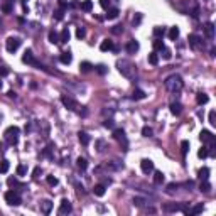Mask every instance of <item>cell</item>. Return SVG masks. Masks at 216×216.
<instances>
[{
	"label": "cell",
	"mask_w": 216,
	"mask_h": 216,
	"mask_svg": "<svg viewBox=\"0 0 216 216\" xmlns=\"http://www.w3.org/2000/svg\"><path fill=\"white\" fill-rule=\"evenodd\" d=\"M164 85H165V88L174 95H177L182 88H184V81H182V78L179 74H171V76H167L165 81H164Z\"/></svg>",
	"instance_id": "6da1fadb"
},
{
	"label": "cell",
	"mask_w": 216,
	"mask_h": 216,
	"mask_svg": "<svg viewBox=\"0 0 216 216\" xmlns=\"http://www.w3.org/2000/svg\"><path fill=\"white\" fill-rule=\"evenodd\" d=\"M117 68H118V71L123 74L125 78H134V74H135V64L132 63V61H128V59H120L117 61Z\"/></svg>",
	"instance_id": "7a4b0ae2"
},
{
	"label": "cell",
	"mask_w": 216,
	"mask_h": 216,
	"mask_svg": "<svg viewBox=\"0 0 216 216\" xmlns=\"http://www.w3.org/2000/svg\"><path fill=\"white\" fill-rule=\"evenodd\" d=\"M19 134H20V128H19V127H15V125L7 128L5 134H3V135H5L7 144H9V145H15V144H17V140H19Z\"/></svg>",
	"instance_id": "3957f363"
},
{
	"label": "cell",
	"mask_w": 216,
	"mask_h": 216,
	"mask_svg": "<svg viewBox=\"0 0 216 216\" xmlns=\"http://www.w3.org/2000/svg\"><path fill=\"white\" fill-rule=\"evenodd\" d=\"M3 198H5V201L9 203L10 206H19L20 203H22V198L19 196V193H17V191H7V193H5V196H3Z\"/></svg>",
	"instance_id": "277c9868"
},
{
	"label": "cell",
	"mask_w": 216,
	"mask_h": 216,
	"mask_svg": "<svg viewBox=\"0 0 216 216\" xmlns=\"http://www.w3.org/2000/svg\"><path fill=\"white\" fill-rule=\"evenodd\" d=\"M22 61H24V63H26V64L37 66V68H39V69H46L42 64H39V63H37V61H36V57H34V54H32V51H31V49H27V51L24 52V56H22Z\"/></svg>",
	"instance_id": "5b68a950"
},
{
	"label": "cell",
	"mask_w": 216,
	"mask_h": 216,
	"mask_svg": "<svg viewBox=\"0 0 216 216\" xmlns=\"http://www.w3.org/2000/svg\"><path fill=\"white\" fill-rule=\"evenodd\" d=\"M113 139H117L120 144H123V150H127V149H128L127 135H125V130H123V128H115V130H113Z\"/></svg>",
	"instance_id": "8992f818"
},
{
	"label": "cell",
	"mask_w": 216,
	"mask_h": 216,
	"mask_svg": "<svg viewBox=\"0 0 216 216\" xmlns=\"http://www.w3.org/2000/svg\"><path fill=\"white\" fill-rule=\"evenodd\" d=\"M20 44H22V41H20L19 37H9L7 42H5V47H7L9 52H15L20 47Z\"/></svg>",
	"instance_id": "52a82bcc"
},
{
	"label": "cell",
	"mask_w": 216,
	"mask_h": 216,
	"mask_svg": "<svg viewBox=\"0 0 216 216\" xmlns=\"http://www.w3.org/2000/svg\"><path fill=\"white\" fill-rule=\"evenodd\" d=\"M199 139H201L203 144H209V147L214 149V135L211 134L209 130H203L201 134H199Z\"/></svg>",
	"instance_id": "ba28073f"
},
{
	"label": "cell",
	"mask_w": 216,
	"mask_h": 216,
	"mask_svg": "<svg viewBox=\"0 0 216 216\" xmlns=\"http://www.w3.org/2000/svg\"><path fill=\"white\" fill-rule=\"evenodd\" d=\"M61 101H63V105L68 108V110H71V111H74V110H78V101L76 100H73L71 96H61Z\"/></svg>",
	"instance_id": "9c48e42d"
},
{
	"label": "cell",
	"mask_w": 216,
	"mask_h": 216,
	"mask_svg": "<svg viewBox=\"0 0 216 216\" xmlns=\"http://www.w3.org/2000/svg\"><path fill=\"white\" fill-rule=\"evenodd\" d=\"M73 211V206H71V203L68 201V199H63L61 201V206H59V209H57V214H61V216H64V214H69Z\"/></svg>",
	"instance_id": "30bf717a"
},
{
	"label": "cell",
	"mask_w": 216,
	"mask_h": 216,
	"mask_svg": "<svg viewBox=\"0 0 216 216\" xmlns=\"http://www.w3.org/2000/svg\"><path fill=\"white\" fill-rule=\"evenodd\" d=\"M140 169H142L144 174L154 172V162L150 159H142V162H140Z\"/></svg>",
	"instance_id": "8fae6325"
},
{
	"label": "cell",
	"mask_w": 216,
	"mask_h": 216,
	"mask_svg": "<svg viewBox=\"0 0 216 216\" xmlns=\"http://www.w3.org/2000/svg\"><path fill=\"white\" fill-rule=\"evenodd\" d=\"M189 46L193 49H199L203 46V41H201V37L196 36V34H191L189 36Z\"/></svg>",
	"instance_id": "7c38bea8"
},
{
	"label": "cell",
	"mask_w": 216,
	"mask_h": 216,
	"mask_svg": "<svg viewBox=\"0 0 216 216\" xmlns=\"http://www.w3.org/2000/svg\"><path fill=\"white\" fill-rule=\"evenodd\" d=\"M100 51H103V52H106V51H113V41H110V39L101 41V44H100Z\"/></svg>",
	"instance_id": "4fadbf2b"
},
{
	"label": "cell",
	"mask_w": 216,
	"mask_h": 216,
	"mask_svg": "<svg viewBox=\"0 0 216 216\" xmlns=\"http://www.w3.org/2000/svg\"><path fill=\"white\" fill-rule=\"evenodd\" d=\"M139 42H137L135 39H132V41H128V44H127V52L128 54H135L137 51H139Z\"/></svg>",
	"instance_id": "5bb4252c"
},
{
	"label": "cell",
	"mask_w": 216,
	"mask_h": 216,
	"mask_svg": "<svg viewBox=\"0 0 216 216\" xmlns=\"http://www.w3.org/2000/svg\"><path fill=\"white\" fill-rule=\"evenodd\" d=\"M203 209H204V206H203V203H199V204H196L194 208H188V211H186V214L188 216H194V214H199V213H203Z\"/></svg>",
	"instance_id": "9a60e30c"
},
{
	"label": "cell",
	"mask_w": 216,
	"mask_h": 216,
	"mask_svg": "<svg viewBox=\"0 0 216 216\" xmlns=\"http://www.w3.org/2000/svg\"><path fill=\"white\" fill-rule=\"evenodd\" d=\"M169 108H171V113L176 115V117H177V115H181V111H182V105L179 101H172L171 105H169Z\"/></svg>",
	"instance_id": "2e32d148"
},
{
	"label": "cell",
	"mask_w": 216,
	"mask_h": 216,
	"mask_svg": "<svg viewBox=\"0 0 216 216\" xmlns=\"http://www.w3.org/2000/svg\"><path fill=\"white\" fill-rule=\"evenodd\" d=\"M204 34H206V37H209V39H213V37H214V26H213V22H206Z\"/></svg>",
	"instance_id": "e0dca14e"
},
{
	"label": "cell",
	"mask_w": 216,
	"mask_h": 216,
	"mask_svg": "<svg viewBox=\"0 0 216 216\" xmlns=\"http://www.w3.org/2000/svg\"><path fill=\"white\" fill-rule=\"evenodd\" d=\"M59 61L63 64H69L73 61V56H71V52L69 51H66V52H61V56H59Z\"/></svg>",
	"instance_id": "ac0fdd59"
},
{
	"label": "cell",
	"mask_w": 216,
	"mask_h": 216,
	"mask_svg": "<svg viewBox=\"0 0 216 216\" xmlns=\"http://www.w3.org/2000/svg\"><path fill=\"white\" fill-rule=\"evenodd\" d=\"M52 209V203L51 201H42L41 203V211H42L44 214H49Z\"/></svg>",
	"instance_id": "d6986e66"
},
{
	"label": "cell",
	"mask_w": 216,
	"mask_h": 216,
	"mask_svg": "<svg viewBox=\"0 0 216 216\" xmlns=\"http://www.w3.org/2000/svg\"><path fill=\"white\" fill-rule=\"evenodd\" d=\"M91 69H93V64L91 63H88V61H83V63L80 64V71L85 74V73H90Z\"/></svg>",
	"instance_id": "ffe728a7"
},
{
	"label": "cell",
	"mask_w": 216,
	"mask_h": 216,
	"mask_svg": "<svg viewBox=\"0 0 216 216\" xmlns=\"http://www.w3.org/2000/svg\"><path fill=\"white\" fill-rule=\"evenodd\" d=\"M78 139H80V142L83 144V145H88L90 144V135L86 134V132H80V134H78Z\"/></svg>",
	"instance_id": "44dd1931"
},
{
	"label": "cell",
	"mask_w": 216,
	"mask_h": 216,
	"mask_svg": "<svg viewBox=\"0 0 216 216\" xmlns=\"http://www.w3.org/2000/svg\"><path fill=\"white\" fill-rule=\"evenodd\" d=\"M91 9H93V2H91V0H83L81 2V10L83 12H91Z\"/></svg>",
	"instance_id": "7402d4cb"
},
{
	"label": "cell",
	"mask_w": 216,
	"mask_h": 216,
	"mask_svg": "<svg viewBox=\"0 0 216 216\" xmlns=\"http://www.w3.org/2000/svg\"><path fill=\"white\" fill-rule=\"evenodd\" d=\"M149 63H150L152 66H157V64H159V54H157L155 51L149 54Z\"/></svg>",
	"instance_id": "603a6c76"
},
{
	"label": "cell",
	"mask_w": 216,
	"mask_h": 216,
	"mask_svg": "<svg viewBox=\"0 0 216 216\" xmlns=\"http://www.w3.org/2000/svg\"><path fill=\"white\" fill-rule=\"evenodd\" d=\"M49 42L51 44H57L59 42V34L56 31H49Z\"/></svg>",
	"instance_id": "cb8c5ba5"
},
{
	"label": "cell",
	"mask_w": 216,
	"mask_h": 216,
	"mask_svg": "<svg viewBox=\"0 0 216 216\" xmlns=\"http://www.w3.org/2000/svg\"><path fill=\"white\" fill-rule=\"evenodd\" d=\"M164 174H162L160 171H155L154 172V182H155V184H162V182H164Z\"/></svg>",
	"instance_id": "d4e9b609"
},
{
	"label": "cell",
	"mask_w": 216,
	"mask_h": 216,
	"mask_svg": "<svg viewBox=\"0 0 216 216\" xmlns=\"http://www.w3.org/2000/svg\"><path fill=\"white\" fill-rule=\"evenodd\" d=\"M69 41V29L66 27V29H63V32L59 34V42H68Z\"/></svg>",
	"instance_id": "484cf974"
},
{
	"label": "cell",
	"mask_w": 216,
	"mask_h": 216,
	"mask_svg": "<svg viewBox=\"0 0 216 216\" xmlns=\"http://www.w3.org/2000/svg\"><path fill=\"white\" fill-rule=\"evenodd\" d=\"M93 193H95V196H103L105 194V184H96Z\"/></svg>",
	"instance_id": "4316f807"
},
{
	"label": "cell",
	"mask_w": 216,
	"mask_h": 216,
	"mask_svg": "<svg viewBox=\"0 0 216 216\" xmlns=\"http://www.w3.org/2000/svg\"><path fill=\"white\" fill-rule=\"evenodd\" d=\"M177 37H179V27H171V31H169V39L176 41Z\"/></svg>",
	"instance_id": "83f0119b"
},
{
	"label": "cell",
	"mask_w": 216,
	"mask_h": 216,
	"mask_svg": "<svg viewBox=\"0 0 216 216\" xmlns=\"http://www.w3.org/2000/svg\"><path fill=\"white\" fill-rule=\"evenodd\" d=\"M208 95L204 93H198V96H196V101H198V105H204V103H208Z\"/></svg>",
	"instance_id": "f1b7e54d"
},
{
	"label": "cell",
	"mask_w": 216,
	"mask_h": 216,
	"mask_svg": "<svg viewBox=\"0 0 216 216\" xmlns=\"http://www.w3.org/2000/svg\"><path fill=\"white\" fill-rule=\"evenodd\" d=\"M76 162H78V167H80L81 171H86V169H88V160H86L85 157H80Z\"/></svg>",
	"instance_id": "f546056e"
},
{
	"label": "cell",
	"mask_w": 216,
	"mask_h": 216,
	"mask_svg": "<svg viewBox=\"0 0 216 216\" xmlns=\"http://www.w3.org/2000/svg\"><path fill=\"white\" fill-rule=\"evenodd\" d=\"M165 34V29L164 27H155L154 29V36H155V39H162Z\"/></svg>",
	"instance_id": "4dcf8cb0"
},
{
	"label": "cell",
	"mask_w": 216,
	"mask_h": 216,
	"mask_svg": "<svg viewBox=\"0 0 216 216\" xmlns=\"http://www.w3.org/2000/svg\"><path fill=\"white\" fill-rule=\"evenodd\" d=\"M199 189H201V193H209L211 191V184L208 182V179H204L201 182V186H199Z\"/></svg>",
	"instance_id": "1f68e13d"
},
{
	"label": "cell",
	"mask_w": 216,
	"mask_h": 216,
	"mask_svg": "<svg viewBox=\"0 0 216 216\" xmlns=\"http://www.w3.org/2000/svg\"><path fill=\"white\" fill-rule=\"evenodd\" d=\"M7 184H9L10 188H22V184H20L15 177H9V179H7Z\"/></svg>",
	"instance_id": "d6a6232c"
},
{
	"label": "cell",
	"mask_w": 216,
	"mask_h": 216,
	"mask_svg": "<svg viewBox=\"0 0 216 216\" xmlns=\"http://www.w3.org/2000/svg\"><path fill=\"white\" fill-rule=\"evenodd\" d=\"M118 9H108V12H106V19H117L118 17Z\"/></svg>",
	"instance_id": "836d02e7"
},
{
	"label": "cell",
	"mask_w": 216,
	"mask_h": 216,
	"mask_svg": "<svg viewBox=\"0 0 216 216\" xmlns=\"http://www.w3.org/2000/svg\"><path fill=\"white\" fill-rule=\"evenodd\" d=\"M132 98H134V100H144V98H145V91H142V90H135L134 95H132Z\"/></svg>",
	"instance_id": "e575fe53"
},
{
	"label": "cell",
	"mask_w": 216,
	"mask_h": 216,
	"mask_svg": "<svg viewBox=\"0 0 216 216\" xmlns=\"http://www.w3.org/2000/svg\"><path fill=\"white\" fill-rule=\"evenodd\" d=\"M165 46H164V41L162 39H155L154 41V49H155V51H160V49H164Z\"/></svg>",
	"instance_id": "d590c367"
},
{
	"label": "cell",
	"mask_w": 216,
	"mask_h": 216,
	"mask_svg": "<svg viewBox=\"0 0 216 216\" xmlns=\"http://www.w3.org/2000/svg\"><path fill=\"white\" fill-rule=\"evenodd\" d=\"M189 150V140H182L181 142V152H182V155H186Z\"/></svg>",
	"instance_id": "8d00e7d4"
},
{
	"label": "cell",
	"mask_w": 216,
	"mask_h": 216,
	"mask_svg": "<svg viewBox=\"0 0 216 216\" xmlns=\"http://www.w3.org/2000/svg\"><path fill=\"white\" fill-rule=\"evenodd\" d=\"M199 177H201L203 181L208 179V177H209V169H208V167H203L201 171H199Z\"/></svg>",
	"instance_id": "74e56055"
},
{
	"label": "cell",
	"mask_w": 216,
	"mask_h": 216,
	"mask_svg": "<svg viewBox=\"0 0 216 216\" xmlns=\"http://www.w3.org/2000/svg\"><path fill=\"white\" fill-rule=\"evenodd\" d=\"M96 73L103 76V74H106V73H108V68H106L105 64H98V66H96Z\"/></svg>",
	"instance_id": "f35d334b"
},
{
	"label": "cell",
	"mask_w": 216,
	"mask_h": 216,
	"mask_svg": "<svg viewBox=\"0 0 216 216\" xmlns=\"http://www.w3.org/2000/svg\"><path fill=\"white\" fill-rule=\"evenodd\" d=\"M9 167H10L9 160L3 159V160H2V164H0V172H7V171H9Z\"/></svg>",
	"instance_id": "ab89813d"
},
{
	"label": "cell",
	"mask_w": 216,
	"mask_h": 216,
	"mask_svg": "<svg viewBox=\"0 0 216 216\" xmlns=\"http://www.w3.org/2000/svg\"><path fill=\"white\" fill-rule=\"evenodd\" d=\"M63 17H64V9H59L54 12V19L56 20H63Z\"/></svg>",
	"instance_id": "60d3db41"
},
{
	"label": "cell",
	"mask_w": 216,
	"mask_h": 216,
	"mask_svg": "<svg viewBox=\"0 0 216 216\" xmlns=\"http://www.w3.org/2000/svg\"><path fill=\"white\" fill-rule=\"evenodd\" d=\"M160 52H162V57L164 59H171V56H172V52L169 51L167 47H164V49H160Z\"/></svg>",
	"instance_id": "b9f144b4"
},
{
	"label": "cell",
	"mask_w": 216,
	"mask_h": 216,
	"mask_svg": "<svg viewBox=\"0 0 216 216\" xmlns=\"http://www.w3.org/2000/svg\"><path fill=\"white\" fill-rule=\"evenodd\" d=\"M85 36H86V29H85V27H78V31H76V37H78V39H83Z\"/></svg>",
	"instance_id": "7bdbcfd3"
},
{
	"label": "cell",
	"mask_w": 216,
	"mask_h": 216,
	"mask_svg": "<svg viewBox=\"0 0 216 216\" xmlns=\"http://www.w3.org/2000/svg\"><path fill=\"white\" fill-rule=\"evenodd\" d=\"M42 155L44 157H52V145H47V147L42 150Z\"/></svg>",
	"instance_id": "ee69618b"
},
{
	"label": "cell",
	"mask_w": 216,
	"mask_h": 216,
	"mask_svg": "<svg viewBox=\"0 0 216 216\" xmlns=\"http://www.w3.org/2000/svg\"><path fill=\"white\" fill-rule=\"evenodd\" d=\"M46 181H47L49 186H57V182H59V181H57V177H54V176H47V179H46Z\"/></svg>",
	"instance_id": "f6af8a7d"
},
{
	"label": "cell",
	"mask_w": 216,
	"mask_h": 216,
	"mask_svg": "<svg viewBox=\"0 0 216 216\" xmlns=\"http://www.w3.org/2000/svg\"><path fill=\"white\" fill-rule=\"evenodd\" d=\"M111 32H113V34H122V32H123V26H122V24H118V26H113V29H111Z\"/></svg>",
	"instance_id": "bcb514c9"
},
{
	"label": "cell",
	"mask_w": 216,
	"mask_h": 216,
	"mask_svg": "<svg viewBox=\"0 0 216 216\" xmlns=\"http://www.w3.org/2000/svg\"><path fill=\"white\" fill-rule=\"evenodd\" d=\"M152 134H154V132H152L150 127H144V128H142V135H144V137H152Z\"/></svg>",
	"instance_id": "7dc6e473"
},
{
	"label": "cell",
	"mask_w": 216,
	"mask_h": 216,
	"mask_svg": "<svg viewBox=\"0 0 216 216\" xmlns=\"http://www.w3.org/2000/svg\"><path fill=\"white\" fill-rule=\"evenodd\" d=\"M144 203H145V199L144 198H134V204L137 208H142L144 206Z\"/></svg>",
	"instance_id": "c3c4849f"
},
{
	"label": "cell",
	"mask_w": 216,
	"mask_h": 216,
	"mask_svg": "<svg viewBox=\"0 0 216 216\" xmlns=\"http://www.w3.org/2000/svg\"><path fill=\"white\" fill-rule=\"evenodd\" d=\"M198 155H199V157H201V159H206V157H208V155H209V152H208V149H204V147H203V149H199V152H198Z\"/></svg>",
	"instance_id": "681fc988"
},
{
	"label": "cell",
	"mask_w": 216,
	"mask_h": 216,
	"mask_svg": "<svg viewBox=\"0 0 216 216\" xmlns=\"http://www.w3.org/2000/svg\"><path fill=\"white\" fill-rule=\"evenodd\" d=\"M17 174H19V176H26V174H27V167L20 164L19 167H17Z\"/></svg>",
	"instance_id": "f907efd6"
},
{
	"label": "cell",
	"mask_w": 216,
	"mask_h": 216,
	"mask_svg": "<svg viewBox=\"0 0 216 216\" xmlns=\"http://www.w3.org/2000/svg\"><path fill=\"white\" fill-rule=\"evenodd\" d=\"M132 22H134V27H137L140 22H142V14H137L135 17H134V20H132Z\"/></svg>",
	"instance_id": "816d5d0a"
},
{
	"label": "cell",
	"mask_w": 216,
	"mask_h": 216,
	"mask_svg": "<svg viewBox=\"0 0 216 216\" xmlns=\"http://www.w3.org/2000/svg\"><path fill=\"white\" fill-rule=\"evenodd\" d=\"M177 188H179V184H176V182H171V184H167V193H174Z\"/></svg>",
	"instance_id": "f5cc1de1"
},
{
	"label": "cell",
	"mask_w": 216,
	"mask_h": 216,
	"mask_svg": "<svg viewBox=\"0 0 216 216\" xmlns=\"http://www.w3.org/2000/svg\"><path fill=\"white\" fill-rule=\"evenodd\" d=\"M214 117H216V111L211 110L209 111V123H211V125H216V118Z\"/></svg>",
	"instance_id": "db71d44e"
},
{
	"label": "cell",
	"mask_w": 216,
	"mask_h": 216,
	"mask_svg": "<svg viewBox=\"0 0 216 216\" xmlns=\"http://www.w3.org/2000/svg\"><path fill=\"white\" fill-rule=\"evenodd\" d=\"M9 74V68H5V66H0V78L7 76Z\"/></svg>",
	"instance_id": "11a10c76"
},
{
	"label": "cell",
	"mask_w": 216,
	"mask_h": 216,
	"mask_svg": "<svg viewBox=\"0 0 216 216\" xmlns=\"http://www.w3.org/2000/svg\"><path fill=\"white\" fill-rule=\"evenodd\" d=\"M100 5L103 7V9H110V0H100Z\"/></svg>",
	"instance_id": "9f6ffc18"
},
{
	"label": "cell",
	"mask_w": 216,
	"mask_h": 216,
	"mask_svg": "<svg viewBox=\"0 0 216 216\" xmlns=\"http://www.w3.org/2000/svg\"><path fill=\"white\" fill-rule=\"evenodd\" d=\"M2 10L5 12V14H10V12H12V5H10V3H5V5L2 7Z\"/></svg>",
	"instance_id": "6f0895ef"
},
{
	"label": "cell",
	"mask_w": 216,
	"mask_h": 216,
	"mask_svg": "<svg viewBox=\"0 0 216 216\" xmlns=\"http://www.w3.org/2000/svg\"><path fill=\"white\" fill-rule=\"evenodd\" d=\"M103 125H105L106 128H113V120H105V122H103Z\"/></svg>",
	"instance_id": "680465c9"
},
{
	"label": "cell",
	"mask_w": 216,
	"mask_h": 216,
	"mask_svg": "<svg viewBox=\"0 0 216 216\" xmlns=\"http://www.w3.org/2000/svg\"><path fill=\"white\" fill-rule=\"evenodd\" d=\"M96 145H98V150H100V152H103V145H105V142H103V140H98Z\"/></svg>",
	"instance_id": "91938a15"
},
{
	"label": "cell",
	"mask_w": 216,
	"mask_h": 216,
	"mask_svg": "<svg viewBox=\"0 0 216 216\" xmlns=\"http://www.w3.org/2000/svg\"><path fill=\"white\" fill-rule=\"evenodd\" d=\"M39 172H41V167H36V169H34V177L39 176Z\"/></svg>",
	"instance_id": "94428289"
},
{
	"label": "cell",
	"mask_w": 216,
	"mask_h": 216,
	"mask_svg": "<svg viewBox=\"0 0 216 216\" xmlns=\"http://www.w3.org/2000/svg\"><path fill=\"white\" fill-rule=\"evenodd\" d=\"M7 95H9V98H15V93H14V91H9Z\"/></svg>",
	"instance_id": "6125c7cd"
},
{
	"label": "cell",
	"mask_w": 216,
	"mask_h": 216,
	"mask_svg": "<svg viewBox=\"0 0 216 216\" xmlns=\"http://www.w3.org/2000/svg\"><path fill=\"white\" fill-rule=\"evenodd\" d=\"M0 88H2V81H0Z\"/></svg>",
	"instance_id": "be15d7a7"
}]
</instances>
